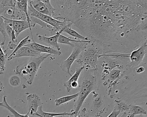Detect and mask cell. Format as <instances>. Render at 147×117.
<instances>
[{
	"instance_id": "20",
	"label": "cell",
	"mask_w": 147,
	"mask_h": 117,
	"mask_svg": "<svg viewBox=\"0 0 147 117\" xmlns=\"http://www.w3.org/2000/svg\"><path fill=\"white\" fill-rule=\"evenodd\" d=\"M3 47L1 46V53H0V74L3 75L5 70L6 63L8 56H7V51L6 49H3Z\"/></svg>"
},
{
	"instance_id": "25",
	"label": "cell",
	"mask_w": 147,
	"mask_h": 117,
	"mask_svg": "<svg viewBox=\"0 0 147 117\" xmlns=\"http://www.w3.org/2000/svg\"><path fill=\"white\" fill-rule=\"evenodd\" d=\"M0 32L1 33V46H4L5 43L6 39L7 37H9L5 27V23L4 19L1 17L0 19Z\"/></svg>"
},
{
	"instance_id": "11",
	"label": "cell",
	"mask_w": 147,
	"mask_h": 117,
	"mask_svg": "<svg viewBox=\"0 0 147 117\" xmlns=\"http://www.w3.org/2000/svg\"><path fill=\"white\" fill-rule=\"evenodd\" d=\"M32 41L31 43L26 44L25 46L30 47L41 53L51 54V55H58V56H60L61 55V52L59 50H57L53 47H46V46L37 43L34 41V39H32Z\"/></svg>"
},
{
	"instance_id": "14",
	"label": "cell",
	"mask_w": 147,
	"mask_h": 117,
	"mask_svg": "<svg viewBox=\"0 0 147 117\" xmlns=\"http://www.w3.org/2000/svg\"><path fill=\"white\" fill-rule=\"evenodd\" d=\"M35 116L39 117H57V116H69L70 117H77V115L73 112L72 113H67L65 112L63 113H49L45 112L42 110V106H40L38 109L37 111L35 114Z\"/></svg>"
},
{
	"instance_id": "35",
	"label": "cell",
	"mask_w": 147,
	"mask_h": 117,
	"mask_svg": "<svg viewBox=\"0 0 147 117\" xmlns=\"http://www.w3.org/2000/svg\"><path fill=\"white\" fill-rule=\"evenodd\" d=\"M145 70V69L143 66H140L137 68L136 70V72L137 73H141L144 72Z\"/></svg>"
},
{
	"instance_id": "19",
	"label": "cell",
	"mask_w": 147,
	"mask_h": 117,
	"mask_svg": "<svg viewBox=\"0 0 147 117\" xmlns=\"http://www.w3.org/2000/svg\"><path fill=\"white\" fill-rule=\"evenodd\" d=\"M6 98V95L4 96L3 97V101L0 103L1 106L7 109V110H8L12 114H13L12 116H14V117H29V113L28 112L26 114H22L19 113L13 108L12 107L8 104Z\"/></svg>"
},
{
	"instance_id": "24",
	"label": "cell",
	"mask_w": 147,
	"mask_h": 117,
	"mask_svg": "<svg viewBox=\"0 0 147 117\" xmlns=\"http://www.w3.org/2000/svg\"><path fill=\"white\" fill-rule=\"evenodd\" d=\"M78 96H79V93H77L76 94L71 95L67 96H63V97L58 98L55 100V104L57 106H60L61 105H63L68 102L70 101L76 97H78Z\"/></svg>"
},
{
	"instance_id": "33",
	"label": "cell",
	"mask_w": 147,
	"mask_h": 117,
	"mask_svg": "<svg viewBox=\"0 0 147 117\" xmlns=\"http://www.w3.org/2000/svg\"><path fill=\"white\" fill-rule=\"evenodd\" d=\"M18 45V44H17V43H15L12 41H10L8 43V47H7V50H8L9 51H10V50H14L17 47Z\"/></svg>"
},
{
	"instance_id": "23",
	"label": "cell",
	"mask_w": 147,
	"mask_h": 117,
	"mask_svg": "<svg viewBox=\"0 0 147 117\" xmlns=\"http://www.w3.org/2000/svg\"><path fill=\"white\" fill-rule=\"evenodd\" d=\"M131 104H128L119 98L116 99L114 101V107L120 112H129L130 109Z\"/></svg>"
},
{
	"instance_id": "26",
	"label": "cell",
	"mask_w": 147,
	"mask_h": 117,
	"mask_svg": "<svg viewBox=\"0 0 147 117\" xmlns=\"http://www.w3.org/2000/svg\"><path fill=\"white\" fill-rule=\"evenodd\" d=\"M121 71L120 69H113L110 71L108 75L107 82H113L117 79H119L121 76Z\"/></svg>"
},
{
	"instance_id": "5",
	"label": "cell",
	"mask_w": 147,
	"mask_h": 117,
	"mask_svg": "<svg viewBox=\"0 0 147 117\" xmlns=\"http://www.w3.org/2000/svg\"><path fill=\"white\" fill-rule=\"evenodd\" d=\"M28 13L30 16L36 17L42 21L51 25L55 28L57 31H62L64 28L72 22L69 21H61L54 18L51 16L43 14L38 11L33 7L30 0L28 6Z\"/></svg>"
},
{
	"instance_id": "6",
	"label": "cell",
	"mask_w": 147,
	"mask_h": 117,
	"mask_svg": "<svg viewBox=\"0 0 147 117\" xmlns=\"http://www.w3.org/2000/svg\"><path fill=\"white\" fill-rule=\"evenodd\" d=\"M89 44L91 43L86 42H75V46L73 47V51L69 57L66 60L62 61L61 63L60 67L63 71L67 73L71 76H72L70 72L72 64L82 51L87 47Z\"/></svg>"
},
{
	"instance_id": "21",
	"label": "cell",
	"mask_w": 147,
	"mask_h": 117,
	"mask_svg": "<svg viewBox=\"0 0 147 117\" xmlns=\"http://www.w3.org/2000/svg\"><path fill=\"white\" fill-rule=\"evenodd\" d=\"M73 23H70L69 24L66 26L63 30V32H65L67 33L68 35L75 37L76 38H79L82 40H89L88 37H86L82 35H80L79 33L72 29H71L72 25H73Z\"/></svg>"
},
{
	"instance_id": "28",
	"label": "cell",
	"mask_w": 147,
	"mask_h": 117,
	"mask_svg": "<svg viewBox=\"0 0 147 117\" xmlns=\"http://www.w3.org/2000/svg\"><path fill=\"white\" fill-rule=\"evenodd\" d=\"M9 83L12 87L16 88L20 86L21 84V80L18 75H13L9 78Z\"/></svg>"
},
{
	"instance_id": "10",
	"label": "cell",
	"mask_w": 147,
	"mask_h": 117,
	"mask_svg": "<svg viewBox=\"0 0 147 117\" xmlns=\"http://www.w3.org/2000/svg\"><path fill=\"white\" fill-rule=\"evenodd\" d=\"M41 53L37 50L30 47H24L19 49L12 56L7 58L8 61H11L16 58H21L24 57H39L41 56Z\"/></svg>"
},
{
	"instance_id": "2",
	"label": "cell",
	"mask_w": 147,
	"mask_h": 117,
	"mask_svg": "<svg viewBox=\"0 0 147 117\" xmlns=\"http://www.w3.org/2000/svg\"><path fill=\"white\" fill-rule=\"evenodd\" d=\"M85 71L80 81L79 96L74 106V112L80 116V110L88 95L98 89L100 74L98 69L85 67Z\"/></svg>"
},
{
	"instance_id": "34",
	"label": "cell",
	"mask_w": 147,
	"mask_h": 117,
	"mask_svg": "<svg viewBox=\"0 0 147 117\" xmlns=\"http://www.w3.org/2000/svg\"><path fill=\"white\" fill-rule=\"evenodd\" d=\"M120 112H121L120 111L114 108L112 112L111 113L110 115H108V117H118Z\"/></svg>"
},
{
	"instance_id": "31",
	"label": "cell",
	"mask_w": 147,
	"mask_h": 117,
	"mask_svg": "<svg viewBox=\"0 0 147 117\" xmlns=\"http://www.w3.org/2000/svg\"><path fill=\"white\" fill-rule=\"evenodd\" d=\"M138 29L140 31H147V19H145L142 21L139 25Z\"/></svg>"
},
{
	"instance_id": "30",
	"label": "cell",
	"mask_w": 147,
	"mask_h": 117,
	"mask_svg": "<svg viewBox=\"0 0 147 117\" xmlns=\"http://www.w3.org/2000/svg\"><path fill=\"white\" fill-rule=\"evenodd\" d=\"M41 1H42L46 6H47L49 10L52 13V16L54 14L55 11V9L52 6L51 4V0H41Z\"/></svg>"
},
{
	"instance_id": "3",
	"label": "cell",
	"mask_w": 147,
	"mask_h": 117,
	"mask_svg": "<svg viewBox=\"0 0 147 117\" xmlns=\"http://www.w3.org/2000/svg\"><path fill=\"white\" fill-rule=\"evenodd\" d=\"M52 55L45 53L39 57H31L27 61L17 66L14 71L22 76L29 85H32L41 64Z\"/></svg>"
},
{
	"instance_id": "15",
	"label": "cell",
	"mask_w": 147,
	"mask_h": 117,
	"mask_svg": "<svg viewBox=\"0 0 147 117\" xmlns=\"http://www.w3.org/2000/svg\"><path fill=\"white\" fill-rule=\"evenodd\" d=\"M30 0H14V4L16 9L23 12L27 17V20L32 29L31 19L28 13V6Z\"/></svg>"
},
{
	"instance_id": "36",
	"label": "cell",
	"mask_w": 147,
	"mask_h": 117,
	"mask_svg": "<svg viewBox=\"0 0 147 117\" xmlns=\"http://www.w3.org/2000/svg\"><path fill=\"white\" fill-rule=\"evenodd\" d=\"M4 88V87H3V85H2V82H1V91H2V90H3L4 89V88Z\"/></svg>"
},
{
	"instance_id": "22",
	"label": "cell",
	"mask_w": 147,
	"mask_h": 117,
	"mask_svg": "<svg viewBox=\"0 0 147 117\" xmlns=\"http://www.w3.org/2000/svg\"><path fill=\"white\" fill-rule=\"evenodd\" d=\"M129 113L128 116L129 117H135L136 115L139 114L147 115V112L144 108L133 104H131L130 109Z\"/></svg>"
},
{
	"instance_id": "18",
	"label": "cell",
	"mask_w": 147,
	"mask_h": 117,
	"mask_svg": "<svg viewBox=\"0 0 147 117\" xmlns=\"http://www.w3.org/2000/svg\"><path fill=\"white\" fill-rule=\"evenodd\" d=\"M58 42V43L67 44V45H69L73 47L75 46V42H86L90 43H92V42L90 40H80V41H77V40H73L70 37H67L61 34H60V36H59Z\"/></svg>"
},
{
	"instance_id": "7",
	"label": "cell",
	"mask_w": 147,
	"mask_h": 117,
	"mask_svg": "<svg viewBox=\"0 0 147 117\" xmlns=\"http://www.w3.org/2000/svg\"><path fill=\"white\" fill-rule=\"evenodd\" d=\"M147 55V47L144 43L141 44L138 48L133 50L129 53L128 58L130 62L126 64L125 69L135 68L139 66L143 61L144 57Z\"/></svg>"
},
{
	"instance_id": "27",
	"label": "cell",
	"mask_w": 147,
	"mask_h": 117,
	"mask_svg": "<svg viewBox=\"0 0 147 117\" xmlns=\"http://www.w3.org/2000/svg\"><path fill=\"white\" fill-rule=\"evenodd\" d=\"M32 40L31 39H30V36H28L26 37V38H25L24 39H23L18 44V46H17V47L15 49L13 50V52L12 53L8 56V58H10L11 56H12L14 53H15L16 52H17L19 49H20L21 48L23 47H24L26 45V44H29V43H30L32 42Z\"/></svg>"
},
{
	"instance_id": "16",
	"label": "cell",
	"mask_w": 147,
	"mask_h": 117,
	"mask_svg": "<svg viewBox=\"0 0 147 117\" xmlns=\"http://www.w3.org/2000/svg\"><path fill=\"white\" fill-rule=\"evenodd\" d=\"M85 67L86 66H82L80 67L76 68V72H75L74 74L71 76V77L68 81L63 83V86L65 87L68 92H70L72 90L73 88L71 87V83L74 82L78 81L80 75L82 70L85 69Z\"/></svg>"
},
{
	"instance_id": "8",
	"label": "cell",
	"mask_w": 147,
	"mask_h": 117,
	"mask_svg": "<svg viewBox=\"0 0 147 117\" xmlns=\"http://www.w3.org/2000/svg\"><path fill=\"white\" fill-rule=\"evenodd\" d=\"M1 17L3 19L5 23L9 25L13 29L17 37H18L20 33H22L26 30L29 29L31 33L32 39L33 38L32 32V29L27 20H15V19L7 18L1 15Z\"/></svg>"
},
{
	"instance_id": "1",
	"label": "cell",
	"mask_w": 147,
	"mask_h": 117,
	"mask_svg": "<svg viewBox=\"0 0 147 117\" xmlns=\"http://www.w3.org/2000/svg\"><path fill=\"white\" fill-rule=\"evenodd\" d=\"M147 19V0H88L78 29L104 50L118 48L137 35Z\"/></svg>"
},
{
	"instance_id": "9",
	"label": "cell",
	"mask_w": 147,
	"mask_h": 117,
	"mask_svg": "<svg viewBox=\"0 0 147 117\" xmlns=\"http://www.w3.org/2000/svg\"><path fill=\"white\" fill-rule=\"evenodd\" d=\"M27 106L28 113L30 115L34 116L38 108L42 106L43 103L41 98L36 94H30L27 96Z\"/></svg>"
},
{
	"instance_id": "4",
	"label": "cell",
	"mask_w": 147,
	"mask_h": 117,
	"mask_svg": "<svg viewBox=\"0 0 147 117\" xmlns=\"http://www.w3.org/2000/svg\"><path fill=\"white\" fill-rule=\"evenodd\" d=\"M90 48H86L79 55L76 63L86 67H90L92 69H98L97 63L100 58V55L102 54L100 53V49L95 47V45H92Z\"/></svg>"
},
{
	"instance_id": "17",
	"label": "cell",
	"mask_w": 147,
	"mask_h": 117,
	"mask_svg": "<svg viewBox=\"0 0 147 117\" xmlns=\"http://www.w3.org/2000/svg\"><path fill=\"white\" fill-rule=\"evenodd\" d=\"M30 1L33 7L38 11L52 17V13L47 6L41 0H30Z\"/></svg>"
},
{
	"instance_id": "32",
	"label": "cell",
	"mask_w": 147,
	"mask_h": 117,
	"mask_svg": "<svg viewBox=\"0 0 147 117\" xmlns=\"http://www.w3.org/2000/svg\"><path fill=\"white\" fill-rule=\"evenodd\" d=\"M5 27L7 33L8 35V37H9L10 39H11V36L12 33L14 30L11 26H10L7 24L6 23H5Z\"/></svg>"
},
{
	"instance_id": "12",
	"label": "cell",
	"mask_w": 147,
	"mask_h": 117,
	"mask_svg": "<svg viewBox=\"0 0 147 117\" xmlns=\"http://www.w3.org/2000/svg\"><path fill=\"white\" fill-rule=\"evenodd\" d=\"M62 32V31H57L55 35L52 36L50 37H47L45 36L38 35V33H37L36 35L38 37V40L40 41L45 43L51 46L52 47L60 51L61 49L60 46L58 44V40L60 34H61Z\"/></svg>"
},
{
	"instance_id": "29",
	"label": "cell",
	"mask_w": 147,
	"mask_h": 117,
	"mask_svg": "<svg viewBox=\"0 0 147 117\" xmlns=\"http://www.w3.org/2000/svg\"><path fill=\"white\" fill-rule=\"evenodd\" d=\"M93 107L94 110L97 111L103 105V102L101 96H96L93 100Z\"/></svg>"
},
{
	"instance_id": "13",
	"label": "cell",
	"mask_w": 147,
	"mask_h": 117,
	"mask_svg": "<svg viewBox=\"0 0 147 117\" xmlns=\"http://www.w3.org/2000/svg\"><path fill=\"white\" fill-rule=\"evenodd\" d=\"M30 17L31 21V25L32 28H34L36 25L38 24L41 26L42 29L47 30L48 31H49L51 34H56L58 31L55 28L51 25L42 21L41 19L32 16H30Z\"/></svg>"
}]
</instances>
